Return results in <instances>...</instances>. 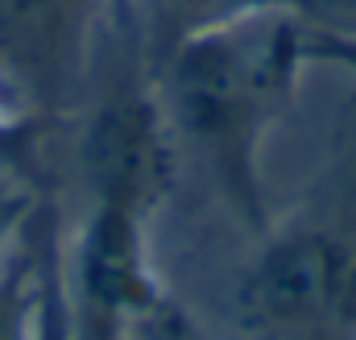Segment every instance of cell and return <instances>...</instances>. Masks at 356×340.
<instances>
[{
  "mask_svg": "<svg viewBox=\"0 0 356 340\" xmlns=\"http://www.w3.org/2000/svg\"><path fill=\"white\" fill-rule=\"evenodd\" d=\"M311 21L298 8L195 33L154 63L178 137L195 146L220 195L253 233H269L266 141L290 112L307 59Z\"/></svg>",
  "mask_w": 356,
  "mask_h": 340,
  "instance_id": "cell-1",
  "label": "cell"
},
{
  "mask_svg": "<svg viewBox=\"0 0 356 340\" xmlns=\"http://www.w3.org/2000/svg\"><path fill=\"white\" fill-rule=\"evenodd\" d=\"M236 311L257 340H356V241L269 229L241 278Z\"/></svg>",
  "mask_w": 356,
  "mask_h": 340,
  "instance_id": "cell-2",
  "label": "cell"
},
{
  "mask_svg": "<svg viewBox=\"0 0 356 340\" xmlns=\"http://www.w3.org/2000/svg\"><path fill=\"white\" fill-rule=\"evenodd\" d=\"M63 303L71 340H133L170 316V295L149 254V220L91 203L63 249Z\"/></svg>",
  "mask_w": 356,
  "mask_h": 340,
  "instance_id": "cell-3",
  "label": "cell"
},
{
  "mask_svg": "<svg viewBox=\"0 0 356 340\" xmlns=\"http://www.w3.org/2000/svg\"><path fill=\"white\" fill-rule=\"evenodd\" d=\"M175 125L154 71H124L95 104L79 146L91 203L129 208L145 220L175 187Z\"/></svg>",
  "mask_w": 356,
  "mask_h": 340,
  "instance_id": "cell-4",
  "label": "cell"
},
{
  "mask_svg": "<svg viewBox=\"0 0 356 340\" xmlns=\"http://www.w3.org/2000/svg\"><path fill=\"white\" fill-rule=\"evenodd\" d=\"M112 0H0V63L42 100L83 75L91 38Z\"/></svg>",
  "mask_w": 356,
  "mask_h": 340,
  "instance_id": "cell-5",
  "label": "cell"
},
{
  "mask_svg": "<svg viewBox=\"0 0 356 340\" xmlns=\"http://www.w3.org/2000/svg\"><path fill=\"white\" fill-rule=\"evenodd\" d=\"M269 8H294V0H137L141 42L149 46V67L195 33L257 17Z\"/></svg>",
  "mask_w": 356,
  "mask_h": 340,
  "instance_id": "cell-6",
  "label": "cell"
},
{
  "mask_svg": "<svg viewBox=\"0 0 356 340\" xmlns=\"http://www.w3.org/2000/svg\"><path fill=\"white\" fill-rule=\"evenodd\" d=\"M54 216L38 212L29 237L0 274V340H33L38 332V303H42V265H46V237Z\"/></svg>",
  "mask_w": 356,
  "mask_h": 340,
  "instance_id": "cell-7",
  "label": "cell"
},
{
  "mask_svg": "<svg viewBox=\"0 0 356 340\" xmlns=\"http://www.w3.org/2000/svg\"><path fill=\"white\" fill-rule=\"evenodd\" d=\"M42 125H46V100L29 87V79H21L13 67L0 63V170L33 178Z\"/></svg>",
  "mask_w": 356,
  "mask_h": 340,
  "instance_id": "cell-8",
  "label": "cell"
},
{
  "mask_svg": "<svg viewBox=\"0 0 356 340\" xmlns=\"http://www.w3.org/2000/svg\"><path fill=\"white\" fill-rule=\"evenodd\" d=\"M33 340H71L67 303H63V241L58 229L46 237V265H42V303H38V332Z\"/></svg>",
  "mask_w": 356,
  "mask_h": 340,
  "instance_id": "cell-9",
  "label": "cell"
},
{
  "mask_svg": "<svg viewBox=\"0 0 356 340\" xmlns=\"http://www.w3.org/2000/svg\"><path fill=\"white\" fill-rule=\"evenodd\" d=\"M38 220V199L29 191H13V195H0V274L4 265L13 261V254L21 249V241L29 237Z\"/></svg>",
  "mask_w": 356,
  "mask_h": 340,
  "instance_id": "cell-10",
  "label": "cell"
},
{
  "mask_svg": "<svg viewBox=\"0 0 356 340\" xmlns=\"http://www.w3.org/2000/svg\"><path fill=\"white\" fill-rule=\"evenodd\" d=\"M307 59L311 67H340L356 75V29H315L311 25Z\"/></svg>",
  "mask_w": 356,
  "mask_h": 340,
  "instance_id": "cell-11",
  "label": "cell"
},
{
  "mask_svg": "<svg viewBox=\"0 0 356 340\" xmlns=\"http://www.w3.org/2000/svg\"><path fill=\"white\" fill-rule=\"evenodd\" d=\"M315 29H356V0H294Z\"/></svg>",
  "mask_w": 356,
  "mask_h": 340,
  "instance_id": "cell-12",
  "label": "cell"
},
{
  "mask_svg": "<svg viewBox=\"0 0 356 340\" xmlns=\"http://www.w3.org/2000/svg\"><path fill=\"white\" fill-rule=\"evenodd\" d=\"M133 340H154V337H149V332H141V337H133Z\"/></svg>",
  "mask_w": 356,
  "mask_h": 340,
  "instance_id": "cell-13",
  "label": "cell"
}]
</instances>
